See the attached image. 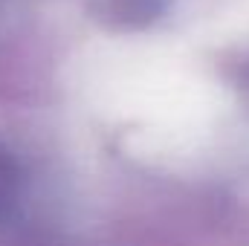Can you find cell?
<instances>
[{"instance_id": "cell-1", "label": "cell", "mask_w": 249, "mask_h": 246, "mask_svg": "<svg viewBox=\"0 0 249 246\" xmlns=\"http://www.w3.org/2000/svg\"><path fill=\"white\" fill-rule=\"evenodd\" d=\"M15 185H18V168L12 157L0 148V206L9 203V197L15 194Z\"/></svg>"}]
</instances>
